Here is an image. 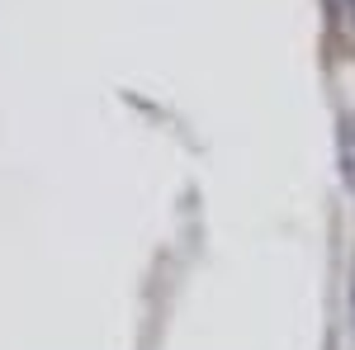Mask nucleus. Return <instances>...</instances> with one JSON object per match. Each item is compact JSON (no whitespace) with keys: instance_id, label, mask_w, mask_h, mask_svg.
Returning <instances> with one entry per match:
<instances>
[{"instance_id":"f257e3e1","label":"nucleus","mask_w":355,"mask_h":350,"mask_svg":"<svg viewBox=\"0 0 355 350\" xmlns=\"http://www.w3.org/2000/svg\"><path fill=\"white\" fill-rule=\"evenodd\" d=\"M336 166H341V180L355 194V119H341L336 128Z\"/></svg>"},{"instance_id":"f03ea898","label":"nucleus","mask_w":355,"mask_h":350,"mask_svg":"<svg viewBox=\"0 0 355 350\" xmlns=\"http://www.w3.org/2000/svg\"><path fill=\"white\" fill-rule=\"evenodd\" d=\"M327 10L336 15V19H346V24H355V0H327Z\"/></svg>"},{"instance_id":"7ed1b4c3","label":"nucleus","mask_w":355,"mask_h":350,"mask_svg":"<svg viewBox=\"0 0 355 350\" xmlns=\"http://www.w3.org/2000/svg\"><path fill=\"white\" fill-rule=\"evenodd\" d=\"M351 326H355V265H351Z\"/></svg>"}]
</instances>
